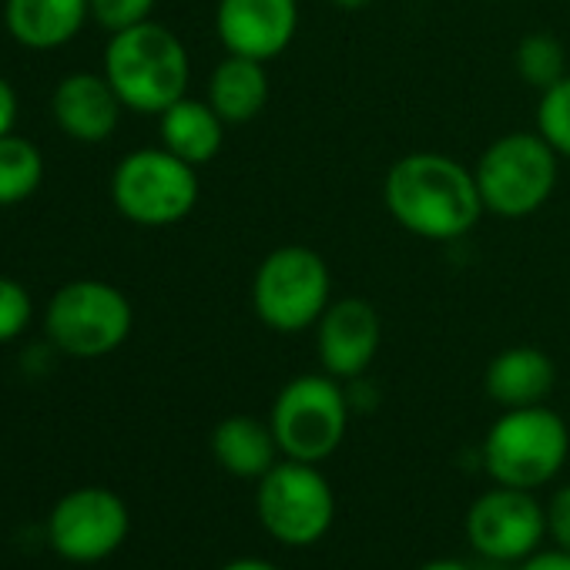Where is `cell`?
<instances>
[{
	"label": "cell",
	"mask_w": 570,
	"mask_h": 570,
	"mask_svg": "<svg viewBox=\"0 0 570 570\" xmlns=\"http://www.w3.org/2000/svg\"><path fill=\"white\" fill-rule=\"evenodd\" d=\"M383 202L400 228L426 242H456L487 212L473 168L440 151L396 158L383 181Z\"/></svg>",
	"instance_id": "cell-1"
},
{
	"label": "cell",
	"mask_w": 570,
	"mask_h": 570,
	"mask_svg": "<svg viewBox=\"0 0 570 570\" xmlns=\"http://www.w3.org/2000/svg\"><path fill=\"white\" fill-rule=\"evenodd\" d=\"M105 78L128 111L161 115L188 95L191 61L175 31L141 21L111 35L105 48Z\"/></svg>",
	"instance_id": "cell-2"
},
{
	"label": "cell",
	"mask_w": 570,
	"mask_h": 570,
	"mask_svg": "<svg viewBox=\"0 0 570 570\" xmlns=\"http://www.w3.org/2000/svg\"><path fill=\"white\" fill-rule=\"evenodd\" d=\"M330 303L333 272L316 248L278 245L258 262L252 278V309L265 330L282 336L316 330Z\"/></svg>",
	"instance_id": "cell-3"
},
{
	"label": "cell",
	"mask_w": 570,
	"mask_h": 570,
	"mask_svg": "<svg viewBox=\"0 0 570 570\" xmlns=\"http://www.w3.org/2000/svg\"><path fill=\"white\" fill-rule=\"evenodd\" d=\"M570 453L567 423L550 406L503 410L483 440V466L500 487L537 490L550 483Z\"/></svg>",
	"instance_id": "cell-4"
},
{
	"label": "cell",
	"mask_w": 570,
	"mask_h": 570,
	"mask_svg": "<svg viewBox=\"0 0 570 570\" xmlns=\"http://www.w3.org/2000/svg\"><path fill=\"white\" fill-rule=\"evenodd\" d=\"M557 151L540 131H510L487 145L473 165L483 208L497 218H527L557 188Z\"/></svg>",
	"instance_id": "cell-5"
},
{
	"label": "cell",
	"mask_w": 570,
	"mask_h": 570,
	"mask_svg": "<svg viewBox=\"0 0 570 570\" xmlns=\"http://www.w3.org/2000/svg\"><path fill=\"white\" fill-rule=\"evenodd\" d=\"M268 426L275 433L282 456L303 463H323L346 440L350 400L336 376L306 373L278 390L268 413Z\"/></svg>",
	"instance_id": "cell-6"
},
{
	"label": "cell",
	"mask_w": 570,
	"mask_h": 570,
	"mask_svg": "<svg viewBox=\"0 0 570 570\" xmlns=\"http://www.w3.org/2000/svg\"><path fill=\"white\" fill-rule=\"evenodd\" d=\"M135 326L128 296L101 278H75L51 296L45 330L55 350L75 360H101L125 346Z\"/></svg>",
	"instance_id": "cell-7"
},
{
	"label": "cell",
	"mask_w": 570,
	"mask_h": 570,
	"mask_svg": "<svg viewBox=\"0 0 570 570\" xmlns=\"http://www.w3.org/2000/svg\"><path fill=\"white\" fill-rule=\"evenodd\" d=\"M255 513L262 530L285 547L320 543L336 517V493L320 473V463L282 456L255 490Z\"/></svg>",
	"instance_id": "cell-8"
},
{
	"label": "cell",
	"mask_w": 570,
	"mask_h": 570,
	"mask_svg": "<svg viewBox=\"0 0 570 570\" xmlns=\"http://www.w3.org/2000/svg\"><path fill=\"white\" fill-rule=\"evenodd\" d=\"M115 208L141 228L185 222L198 205V171L168 148H138L111 175Z\"/></svg>",
	"instance_id": "cell-9"
},
{
	"label": "cell",
	"mask_w": 570,
	"mask_h": 570,
	"mask_svg": "<svg viewBox=\"0 0 570 570\" xmlns=\"http://www.w3.org/2000/svg\"><path fill=\"white\" fill-rule=\"evenodd\" d=\"M131 530L128 503L108 487H81L65 493L48 517V540L61 560H108Z\"/></svg>",
	"instance_id": "cell-10"
},
{
	"label": "cell",
	"mask_w": 570,
	"mask_h": 570,
	"mask_svg": "<svg viewBox=\"0 0 570 570\" xmlns=\"http://www.w3.org/2000/svg\"><path fill=\"white\" fill-rule=\"evenodd\" d=\"M547 533V510L533 490L493 487L473 500L466 510V540L470 547L493 563H520L540 550Z\"/></svg>",
	"instance_id": "cell-11"
},
{
	"label": "cell",
	"mask_w": 570,
	"mask_h": 570,
	"mask_svg": "<svg viewBox=\"0 0 570 570\" xmlns=\"http://www.w3.org/2000/svg\"><path fill=\"white\" fill-rule=\"evenodd\" d=\"M215 31L228 55L268 65L299 35V0H218Z\"/></svg>",
	"instance_id": "cell-12"
},
{
	"label": "cell",
	"mask_w": 570,
	"mask_h": 570,
	"mask_svg": "<svg viewBox=\"0 0 570 570\" xmlns=\"http://www.w3.org/2000/svg\"><path fill=\"white\" fill-rule=\"evenodd\" d=\"M383 346V316L363 296L333 299L316 323V356L323 373L360 380Z\"/></svg>",
	"instance_id": "cell-13"
},
{
	"label": "cell",
	"mask_w": 570,
	"mask_h": 570,
	"mask_svg": "<svg viewBox=\"0 0 570 570\" xmlns=\"http://www.w3.org/2000/svg\"><path fill=\"white\" fill-rule=\"evenodd\" d=\"M51 111L58 128L81 141V145H101L118 131L121 121V98L111 88V81L95 71H75L68 78L58 81L55 98H51Z\"/></svg>",
	"instance_id": "cell-14"
},
{
	"label": "cell",
	"mask_w": 570,
	"mask_h": 570,
	"mask_svg": "<svg viewBox=\"0 0 570 570\" xmlns=\"http://www.w3.org/2000/svg\"><path fill=\"white\" fill-rule=\"evenodd\" d=\"M557 370L553 360L537 350V346H510L500 350L487 373H483V390L487 396L503 406V410H520V406H540L553 393Z\"/></svg>",
	"instance_id": "cell-15"
},
{
	"label": "cell",
	"mask_w": 570,
	"mask_h": 570,
	"mask_svg": "<svg viewBox=\"0 0 570 570\" xmlns=\"http://www.w3.org/2000/svg\"><path fill=\"white\" fill-rule=\"evenodd\" d=\"M88 18V0H4L8 35L31 51L65 48L81 35Z\"/></svg>",
	"instance_id": "cell-16"
},
{
	"label": "cell",
	"mask_w": 570,
	"mask_h": 570,
	"mask_svg": "<svg viewBox=\"0 0 570 570\" xmlns=\"http://www.w3.org/2000/svg\"><path fill=\"white\" fill-rule=\"evenodd\" d=\"M212 456L225 473L258 483L278 463L282 453L265 420L235 413L212 430Z\"/></svg>",
	"instance_id": "cell-17"
},
{
	"label": "cell",
	"mask_w": 570,
	"mask_h": 570,
	"mask_svg": "<svg viewBox=\"0 0 570 570\" xmlns=\"http://www.w3.org/2000/svg\"><path fill=\"white\" fill-rule=\"evenodd\" d=\"M268 91L272 85L265 61L228 55L212 68L205 101L218 111L225 125H245L262 115V108L268 105Z\"/></svg>",
	"instance_id": "cell-18"
},
{
	"label": "cell",
	"mask_w": 570,
	"mask_h": 570,
	"mask_svg": "<svg viewBox=\"0 0 570 570\" xmlns=\"http://www.w3.org/2000/svg\"><path fill=\"white\" fill-rule=\"evenodd\" d=\"M158 135H161V148H168L171 155L198 168V165H208L222 151L225 121L208 101L185 95L181 101H175L171 108L158 115Z\"/></svg>",
	"instance_id": "cell-19"
},
{
	"label": "cell",
	"mask_w": 570,
	"mask_h": 570,
	"mask_svg": "<svg viewBox=\"0 0 570 570\" xmlns=\"http://www.w3.org/2000/svg\"><path fill=\"white\" fill-rule=\"evenodd\" d=\"M45 181V155L21 135L0 138V208L28 202Z\"/></svg>",
	"instance_id": "cell-20"
},
{
	"label": "cell",
	"mask_w": 570,
	"mask_h": 570,
	"mask_svg": "<svg viewBox=\"0 0 570 570\" xmlns=\"http://www.w3.org/2000/svg\"><path fill=\"white\" fill-rule=\"evenodd\" d=\"M513 65H517V75L537 88V91H547L553 88L560 78H567V48L547 35V31H533L527 35L520 45H517V55H513Z\"/></svg>",
	"instance_id": "cell-21"
},
{
	"label": "cell",
	"mask_w": 570,
	"mask_h": 570,
	"mask_svg": "<svg viewBox=\"0 0 570 570\" xmlns=\"http://www.w3.org/2000/svg\"><path fill=\"white\" fill-rule=\"evenodd\" d=\"M537 131L560 158H570V75L560 78L553 88L540 91Z\"/></svg>",
	"instance_id": "cell-22"
},
{
	"label": "cell",
	"mask_w": 570,
	"mask_h": 570,
	"mask_svg": "<svg viewBox=\"0 0 570 570\" xmlns=\"http://www.w3.org/2000/svg\"><path fill=\"white\" fill-rule=\"evenodd\" d=\"M35 320V303L31 293L18 278L0 275V346L24 336V330Z\"/></svg>",
	"instance_id": "cell-23"
},
{
	"label": "cell",
	"mask_w": 570,
	"mask_h": 570,
	"mask_svg": "<svg viewBox=\"0 0 570 570\" xmlns=\"http://www.w3.org/2000/svg\"><path fill=\"white\" fill-rule=\"evenodd\" d=\"M88 4H91V21H98L111 35L151 21L155 11V0H88Z\"/></svg>",
	"instance_id": "cell-24"
},
{
	"label": "cell",
	"mask_w": 570,
	"mask_h": 570,
	"mask_svg": "<svg viewBox=\"0 0 570 570\" xmlns=\"http://www.w3.org/2000/svg\"><path fill=\"white\" fill-rule=\"evenodd\" d=\"M543 510H547V533L557 540V547L570 550V483L560 487Z\"/></svg>",
	"instance_id": "cell-25"
},
{
	"label": "cell",
	"mask_w": 570,
	"mask_h": 570,
	"mask_svg": "<svg viewBox=\"0 0 570 570\" xmlns=\"http://www.w3.org/2000/svg\"><path fill=\"white\" fill-rule=\"evenodd\" d=\"M517 570H570V550H537L527 560H520Z\"/></svg>",
	"instance_id": "cell-26"
},
{
	"label": "cell",
	"mask_w": 570,
	"mask_h": 570,
	"mask_svg": "<svg viewBox=\"0 0 570 570\" xmlns=\"http://www.w3.org/2000/svg\"><path fill=\"white\" fill-rule=\"evenodd\" d=\"M18 125V91L8 78H0V138L11 135Z\"/></svg>",
	"instance_id": "cell-27"
},
{
	"label": "cell",
	"mask_w": 570,
	"mask_h": 570,
	"mask_svg": "<svg viewBox=\"0 0 570 570\" xmlns=\"http://www.w3.org/2000/svg\"><path fill=\"white\" fill-rule=\"evenodd\" d=\"M222 570H282V567H275L272 560H258V557H238V560H228Z\"/></svg>",
	"instance_id": "cell-28"
},
{
	"label": "cell",
	"mask_w": 570,
	"mask_h": 570,
	"mask_svg": "<svg viewBox=\"0 0 570 570\" xmlns=\"http://www.w3.org/2000/svg\"><path fill=\"white\" fill-rule=\"evenodd\" d=\"M420 570H473V567H470V563H463V560H453V557H440V560L423 563Z\"/></svg>",
	"instance_id": "cell-29"
},
{
	"label": "cell",
	"mask_w": 570,
	"mask_h": 570,
	"mask_svg": "<svg viewBox=\"0 0 570 570\" xmlns=\"http://www.w3.org/2000/svg\"><path fill=\"white\" fill-rule=\"evenodd\" d=\"M333 4L340 8V11H366L373 0H333Z\"/></svg>",
	"instance_id": "cell-30"
}]
</instances>
